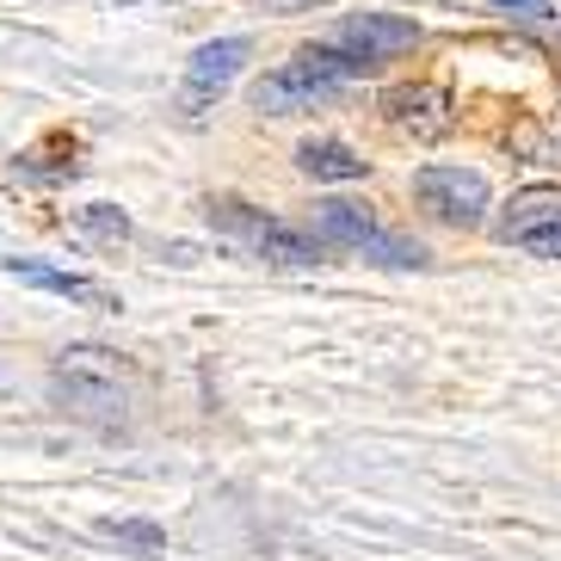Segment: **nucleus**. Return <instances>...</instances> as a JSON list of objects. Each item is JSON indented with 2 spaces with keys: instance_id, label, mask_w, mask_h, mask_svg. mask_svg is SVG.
<instances>
[{
  "instance_id": "f03ea898",
  "label": "nucleus",
  "mask_w": 561,
  "mask_h": 561,
  "mask_svg": "<svg viewBox=\"0 0 561 561\" xmlns=\"http://www.w3.org/2000/svg\"><path fill=\"white\" fill-rule=\"evenodd\" d=\"M210 222L222 234H234L253 260L278 265V272H314V265L328 260V241H321L314 229H290V222L253 210V204H241V198H216L210 204Z\"/></svg>"
},
{
  "instance_id": "9b49d317",
  "label": "nucleus",
  "mask_w": 561,
  "mask_h": 561,
  "mask_svg": "<svg viewBox=\"0 0 561 561\" xmlns=\"http://www.w3.org/2000/svg\"><path fill=\"white\" fill-rule=\"evenodd\" d=\"M297 167L309 173V180H333V185H352L370 173V161L364 154H352L346 142H333V136H321V142H302L297 149Z\"/></svg>"
},
{
  "instance_id": "7ed1b4c3",
  "label": "nucleus",
  "mask_w": 561,
  "mask_h": 561,
  "mask_svg": "<svg viewBox=\"0 0 561 561\" xmlns=\"http://www.w3.org/2000/svg\"><path fill=\"white\" fill-rule=\"evenodd\" d=\"M309 229L321 234L328 248H352V253H364V260H377V265H426V248L408 241V234H396V229H382L370 204L321 198L309 210Z\"/></svg>"
},
{
  "instance_id": "ddd939ff",
  "label": "nucleus",
  "mask_w": 561,
  "mask_h": 561,
  "mask_svg": "<svg viewBox=\"0 0 561 561\" xmlns=\"http://www.w3.org/2000/svg\"><path fill=\"white\" fill-rule=\"evenodd\" d=\"M81 229L93 234V241H112V248H117V241H130V216L112 210V204H87V210H81Z\"/></svg>"
},
{
  "instance_id": "9d476101",
  "label": "nucleus",
  "mask_w": 561,
  "mask_h": 561,
  "mask_svg": "<svg viewBox=\"0 0 561 561\" xmlns=\"http://www.w3.org/2000/svg\"><path fill=\"white\" fill-rule=\"evenodd\" d=\"M19 284L32 290H50V297H68V302H87V309H117V297L105 290L100 278H81V272H56V265H37V260H7Z\"/></svg>"
},
{
  "instance_id": "2eb2a0df",
  "label": "nucleus",
  "mask_w": 561,
  "mask_h": 561,
  "mask_svg": "<svg viewBox=\"0 0 561 561\" xmlns=\"http://www.w3.org/2000/svg\"><path fill=\"white\" fill-rule=\"evenodd\" d=\"M112 530L124 537V543H136V549H161V530H154V525H136V518H130V525H112Z\"/></svg>"
},
{
  "instance_id": "4468645a",
  "label": "nucleus",
  "mask_w": 561,
  "mask_h": 561,
  "mask_svg": "<svg viewBox=\"0 0 561 561\" xmlns=\"http://www.w3.org/2000/svg\"><path fill=\"white\" fill-rule=\"evenodd\" d=\"M488 7L512 19H556V0H488Z\"/></svg>"
},
{
  "instance_id": "0eeeda50",
  "label": "nucleus",
  "mask_w": 561,
  "mask_h": 561,
  "mask_svg": "<svg viewBox=\"0 0 561 561\" xmlns=\"http://www.w3.org/2000/svg\"><path fill=\"white\" fill-rule=\"evenodd\" d=\"M382 117L401 136H413V142H438V136L457 130V100H450V87H432V81L389 87L382 93Z\"/></svg>"
},
{
  "instance_id": "20e7f679",
  "label": "nucleus",
  "mask_w": 561,
  "mask_h": 561,
  "mask_svg": "<svg viewBox=\"0 0 561 561\" xmlns=\"http://www.w3.org/2000/svg\"><path fill=\"white\" fill-rule=\"evenodd\" d=\"M56 396L81 413V420H93V426H117L124 420V401H130L124 396V364H117V352H105V346L62 352V364H56Z\"/></svg>"
},
{
  "instance_id": "1a4fd4ad",
  "label": "nucleus",
  "mask_w": 561,
  "mask_h": 561,
  "mask_svg": "<svg viewBox=\"0 0 561 561\" xmlns=\"http://www.w3.org/2000/svg\"><path fill=\"white\" fill-rule=\"evenodd\" d=\"M248 56H253L248 37H216V44H204V50L192 56V68H185L180 112H185V117H204V105L229 93V81L241 75V62H248Z\"/></svg>"
},
{
  "instance_id": "6e6552de",
  "label": "nucleus",
  "mask_w": 561,
  "mask_h": 561,
  "mask_svg": "<svg viewBox=\"0 0 561 561\" xmlns=\"http://www.w3.org/2000/svg\"><path fill=\"white\" fill-rule=\"evenodd\" d=\"M328 44H340L346 56H358V62H389V56L413 50L420 44V19H401V13H352L340 19L328 32Z\"/></svg>"
},
{
  "instance_id": "f257e3e1",
  "label": "nucleus",
  "mask_w": 561,
  "mask_h": 561,
  "mask_svg": "<svg viewBox=\"0 0 561 561\" xmlns=\"http://www.w3.org/2000/svg\"><path fill=\"white\" fill-rule=\"evenodd\" d=\"M364 75H370V62L346 56L340 44H309V50H297L284 68H272V75L253 87V112H265V117L309 112V105H328L340 87L364 81Z\"/></svg>"
},
{
  "instance_id": "39448f33",
  "label": "nucleus",
  "mask_w": 561,
  "mask_h": 561,
  "mask_svg": "<svg viewBox=\"0 0 561 561\" xmlns=\"http://www.w3.org/2000/svg\"><path fill=\"white\" fill-rule=\"evenodd\" d=\"M413 198H420V210H432L438 222H450V229H476L481 216L494 210V185L481 180L476 167L432 161V167L413 173Z\"/></svg>"
},
{
  "instance_id": "f8f14e48",
  "label": "nucleus",
  "mask_w": 561,
  "mask_h": 561,
  "mask_svg": "<svg viewBox=\"0 0 561 561\" xmlns=\"http://www.w3.org/2000/svg\"><path fill=\"white\" fill-rule=\"evenodd\" d=\"M62 149H75L68 136H56V142H44V149H25L13 173H19V180H32V185H62V180H75V173H81V161H75V154H68V161H50V154H62Z\"/></svg>"
},
{
  "instance_id": "423d86ee",
  "label": "nucleus",
  "mask_w": 561,
  "mask_h": 561,
  "mask_svg": "<svg viewBox=\"0 0 561 561\" xmlns=\"http://www.w3.org/2000/svg\"><path fill=\"white\" fill-rule=\"evenodd\" d=\"M494 234L506 248L537 253V260H561V185H525V192H512Z\"/></svg>"
}]
</instances>
